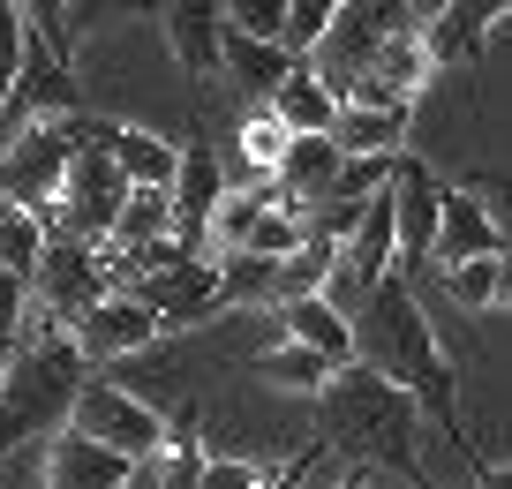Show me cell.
I'll return each instance as SVG.
<instances>
[{
    "mask_svg": "<svg viewBox=\"0 0 512 489\" xmlns=\"http://www.w3.org/2000/svg\"><path fill=\"white\" fill-rule=\"evenodd\" d=\"M332 271H339V241H324V234H309L302 249L279 264V309L287 301H309V294H324L332 286Z\"/></svg>",
    "mask_w": 512,
    "mask_h": 489,
    "instance_id": "cell-26",
    "label": "cell"
},
{
    "mask_svg": "<svg viewBox=\"0 0 512 489\" xmlns=\"http://www.w3.org/2000/svg\"><path fill=\"white\" fill-rule=\"evenodd\" d=\"M23 16H31V31L46 38L53 53H68L76 46V0H16Z\"/></svg>",
    "mask_w": 512,
    "mask_h": 489,
    "instance_id": "cell-32",
    "label": "cell"
},
{
    "mask_svg": "<svg viewBox=\"0 0 512 489\" xmlns=\"http://www.w3.org/2000/svg\"><path fill=\"white\" fill-rule=\"evenodd\" d=\"M76 128H83V151H76V166H68L61 211L46 219V234H76V241H91V249H106L136 189H128L121 158H113V121H76Z\"/></svg>",
    "mask_w": 512,
    "mask_h": 489,
    "instance_id": "cell-4",
    "label": "cell"
},
{
    "mask_svg": "<svg viewBox=\"0 0 512 489\" xmlns=\"http://www.w3.org/2000/svg\"><path fill=\"white\" fill-rule=\"evenodd\" d=\"M151 241H174V189H136L113 226V249H151Z\"/></svg>",
    "mask_w": 512,
    "mask_h": 489,
    "instance_id": "cell-27",
    "label": "cell"
},
{
    "mask_svg": "<svg viewBox=\"0 0 512 489\" xmlns=\"http://www.w3.org/2000/svg\"><path fill=\"white\" fill-rule=\"evenodd\" d=\"M128 294H144L151 309H159L166 332H181V324H204V316H219V309H226L219 256H189V264H174V271H151V279H136Z\"/></svg>",
    "mask_w": 512,
    "mask_h": 489,
    "instance_id": "cell-8",
    "label": "cell"
},
{
    "mask_svg": "<svg viewBox=\"0 0 512 489\" xmlns=\"http://www.w3.org/2000/svg\"><path fill=\"white\" fill-rule=\"evenodd\" d=\"M76 121H38V128H23V136H8V151H0V204H23V211H38V219L61 211L68 166H76V151H83Z\"/></svg>",
    "mask_w": 512,
    "mask_h": 489,
    "instance_id": "cell-5",
    "label": "cell"
},
{
    "mask_svg": "<svg viewBox=\"0 0 512 489\" xmlns=\"http://www.w3.org/2000/svg\"><path fill=\"white\" fill-rule=\"evenodd\" d=\"M46 219L23 204H0V271H16V279L38 286V264H46Z\"/></svg>",
    "mask_w": 512,
    "mask_h": 489,
    "instance_id": "cell-25",
    "label": "cell"
},
{
    "mask_svg": "<svg viewBox=\"0 0 512 489\" xmlns=\"http://www.w3.org/2000/svg\"><path fill=\"white\" fill-rule=\"evenodd\" d=\"M159 332L166 324H159V309H151L144 294H113L106 309H91L76 324V347H83V362H128V354H144Z\"/></svg>",
    "mask_w": 512,
    "mask_h": 489,
    "instance_id": "cell-9",
    "label": "cell"
},
{
    "mask_svg": "<svg viewBox=\"0 0 512 489\" xmlns=\"http://www.w3.org/2000/svg\"><path fill=\"white\" fill-rule=\"evenodd\" d=\"M234 136H241V166H249V181H279V166H287V151H294V128L279 121L272 106H249Z\"/></svg>",
    "mask_w": 512,
    "mask_h": 489,
    "instance_id": "cell-24",
    "label": "cell"
},
{
    "mask_svg": "<svg viewBox=\"0 0 512 489\" xmlns=\"http://www.w3.org/2000/svg\"><path fill=\"white\" fill-rule=\"evenodd\" d=\"M505 16H512V0H452V16L437 23L422 46H430V61H437V68H445V61H475L482 38H490Z\"/></svg>",
    "mask_w": 512,
    "mask_h": 489,
    "instance_id": "cell-18",
    "label": "cell"
},
{
    "mask_svg": "<svg viewBox=\"0 0 512 489\" xmlns=\"http://www.w3.org/2000/svg\"><path fill=\"white\" fill-rule=\"evenodd\" d=\"M475 489H512V467H482V482Z\"/></svg>",
    "mask_w": 512,
    "mask_h": 489,
    "instance_id": "cell-37",
    "label": "cell"
},
{
    "mask_svg": "<svg viewBox=\"0 0 512 489\" xmlns=\"http://www.w3.org/2000/svg\"><path fill=\"white\" fill-rule=\"evenodd\" d=\"M166 38L189 76H211L226 46V0H166Z\"/></svg>",
    "mask_w": 512,
    "mask_h": 489,
    "instance_id": "cell-14",
    "label": "cell"
},
{
    "mask_svg": "<svg viewBox=\"0 0 512 489\" xmlns=\"http://www.w3.org/2000/svg\"><path fill=\"white\" fill-rule=\"evenodd\" d=\"M332 143L347 158H407V113H384V106H339Z\"/></svg>",
    "mask_w": 512,
    "mask_h": 489,
    "instance_id": "cell-22",
    "label": "cell"
},
{
    "mask_svg": "<svg viewBox=\"0 0 512 489\" xmlns=\"http://www.w3.org/2000/svg\"><path fill=\"white\" fill-rule=\"evenodd\" d=\"M219 204H226L219 158H211V143H189L181 151V181H174V241L181 249H196V256L211 249V211Z\"/></svg>",
    "mask_w": 512,
    "mask_h": 489,
    "instance_id": "cell-11",
    "label": "cell"
},
{
    "mask_svg": "<svg viewBox=\"0 0 512 489\" xmlns=\"http://www.w3.org/2000/svg\"><path fill=\"white\" fill-rule=\"evenodd\" d=\"M31 294H38V309H46L53 324H68V332H76L91 309H106V301L121 294V279H113V256H106V249H91V241H76V234H53Z\"/></svg>",
    "mask_w": 512,
    "mask_h": 489,
    "instance_id": "cell-6",
    "label": "cell"
},
{
    "mask_svg": "<svg viewBox=\"0 0 512 489\" xmlns=\"http://www.w3.org/2000/svg\"><path fill=\"white\" fill-rule=\"evenodd\" d=\"M16 347H23L16 354V377H8V392H0V459L16 452V444L46 437V429L76 422V399H83V384H91L76 332L53 324L46 309H31V324H23Z\"/></svg>",
    "mask_w": 512,
    "mask_h": 489,
    "instance_id": "cell-3",
    "label": "cell"
},
{
    "mask_svg": "<svg viewBox=\"0 0 512 489\" xmlns=\"http://www.w3.org/2000/svg\"><path fill=\"white\" fill-rule=\"evenodd\" d=\"M219 286H226V309H249V301H272L279 309V264L272 256H249V249L219 256Z\"/></svg>",
    "mask_w": 512,
    "mask_h": 489,
    "instance_id": "cell-28",
    "label": "cell"
},
{
    "mask_svg": "<svg viewBox=\"0 0 512 489\" xmlns=\"http://www.w3.org/2000/svg\"><path fill=\"white\" fill-rule=\"evenodd\" d=\"M204 444H196V429H189V414L174 422V437L159 444L151 459H136V474H128V489H204Z\"/></svg>",
    "mask_w": 512,
    "mask_h": 489,
    "instance_id": "cell-20",
    "label": "cell"
},
{
    "mask_svg": "<svg viewBox=\"0 0 512 489\" xmlns=\"http://www.w3.org/2000/svg\"><path fill=\"white\" fill-rule=\"evenodd\" d=\"M23 46H31V16H23L16 0H0V113H8V98H16Z\"/></svg>",
    "mask_w": 512,
    "mask_h": 489,
    "instance_id": "cell-30",
    "label": "cell"
},
{
    "mask_svg": "<svg viewBox=\"0 0 512 489\" xmlns=\"http://www.w3.org/2000/svg\"><path fill=\"white\" fill-rule=\"evenodd\" d=\"M287 16L294 0H226V31L264 38V46H287Z\"/></svg>",
    "mask_w": 512,
    "mask_h": 489,
    "instance_id": "cell-29",
    "label": "cell"
},
{
    "mask_svg": "<svg viewBox=\"0 0 512 489\" xmlns=\"http://www.w3.org/2000/svg\"><path fill=\"white\" fill-rule=\"evenodd\" d=\"M31 309H38L31 279H16V271H0V347H8V354H16V339H23V324H31Z\"/></svg>",
    "mask_w": 512,
    "mask_h": 489,
    "instance_id": "cell-34",
    "label": "cell"
},
{
    "mask_svg": "<svg viewBox=\"0 0 512 489\" xmlns=\"http://www.w3.org/2000/svg\"><path fill=\"white\" fill-rule=\"evenodd\" d=\"M8 377H16V354H8V347H0V392H8Z\"/></svg>",
    "mask_w": 512,
    "mask_h": 489,
    "instance_id": "cell-38",
    "label": "cell"
},
{
    "mask_svg": "<svg viewBox=\"0 0 512 489\" xmlns=\"http://www.w3.org/2000/svg\"><path fill=\"white\" fill-rule=\"evenodd\" d=\"M219 68H226V76H234L241 91L256 98V106H272V98H279V83H287L302 61H294L287 46H264V38H241V31H226V46H219Z\"/></svg>",
    "mask_w": 512,
    "mask_h": 489,
    "instance_id": "cell-16",
    "label": "cell"
},
{
    "mask_svg": "<svg viewBox=\"0 0 512 489\" xmlns=\"http://www.w3.org/2000/svg\"><path fill=\"white\" fill-rule=\"evenodd\" d=\"M445 181L422 166V158H400V181H392V219H400V264H422L437 256V226H445Z\"/></svg>",
    "mask_w": 512,
    "mask_h": 489,
    "instance_id": "cell-10",
    "label": "cell"
},
{
    "mask_svg": "<svg viewBox=\"0 0 512 489\" xmlns=\"http://www.w3.org/2000/svg\"><path fill=\"white\" fill-rule=\"evenodd\" d=\"M68 429L98 437L106 452H121V459H151L166 437H174V422H166L144 392H128V384H113V377H91V384H83L76 422H68Z\"/></svg>",
    "mask_w": 512,
    "mask_h": 489,
    "instance_id": "cell-7",
    "label": "cell"
},
{
    "mask_svg": "<svg viewBox=\"0 0 512 489\" xmlns=\"http://www.w3.org/2000/svg\"><path fill=\"white\" fill-rule=\"evenodd\" d=\"M272 113H279V121L294 128V136H332V128H339V91H332V83H324L317 68L302 61V68H294L287 83H279Z\"/></svg>",
    "mask_w": 512,
    "mask_h": 489,
    "instance_id": "cell-21",
    "label": "cell"
},
{
    "mask_svg": "<svg viewBox=\"0 0 512 489\" xmlns=\"http://www.w3.org/2000/svg\"><path fill=\"white\" fill-rule=\"evenodd\" d=\"M204 489H272L256 459H204Z\"/></svg>",
    "mask_w": 512,
    "mask_h": 489,
    "instance_id": "cell-35",
    "label": "cell"
},
{
    "mask_svg": "<svg viewBox=\"0 0 512 489\" xmlns=\"http://www.w3.org/2000/svg\"><path fill=\"white\" fill-rule=\"evenodd\" d=\"M279 324H287V339L317 347L332 369H347V362H354V316H339L324 294H309V301H287V309H279Z\"/></svg>",
    "mask_w": 512,
    "mask_h": 489,
    "instance_id": "cell-19",
    "label": "cell"
},
{
    "mask_svg": "<svg viewBox=\"0 0 512 489\" xmlns=\"http://www.w3.org/2000/svg\"><path fill=\"white\" fill-rule=\"evenodd\" d=\"M354 362L377 369V377L400 384V392H415L422 407H437L445 422H452V407H460L445 347H437V332H430V316H422L415 286H407V271H392V279L354 309Z\"/></svg>",
    "mask_w": 512,
    "mask_h": 489,
    "instance_id": "cell-1",
    "label": "cell"
},
{
    "mask_svg": "<svg viewBox=\"0 0 512 489\" xmlns=\"http://www.w3.org/2000/svg\"><path fill=\"white\" fill-rule=\"evenodd\" d=\"M332 16H339V0H294V16H287V53L294 61H309V53L332 38Z\"/></svg>",
    "mask_w": 512,
    "mask_h": 489,
    "instance_id": "cell-31",
    "label": "cell"
},
{
    "mask_svg": "<svg viewBox=\"0 0 512 489\" xmlns=\"http://www.w3.org/2000/svg\"><path fill=\"white\" fill-rule=\"evenodd\" d=\"M256 369H264V384H272V392H294V399H324V392H332V377H339V369L324 362L317 347H302V339H279Z\"/></svg>",
    "mask_w": 512,
    "mask_h": 489,
    "instance_id": "cell-23",
    "label": "cell"
},
{
    "mask_svg": "<svg viewBox=\"0 0 512 489\" xmlns=\"http://www.w3.org/2000/svg\"><path fill=\"white\" fill-rule=\"evenodd\" d=\"M128 474H136V459L106 452L83 429H61L53 452H46V489H128Z\"/></svg>",
    "mask_w": 512,
    "mask_h": 489,
    "instance_id": "cell-13",
    "label": "cell"
},
{
    "mask_svg": "<svg viewBox=\"0 0 512 489\" xmlns=\"http://www.w3.org/2000/svg\"><path fill=\"white\" fill-rule=\"evenodd\" d=\"M407 489H422V482H407Z\"/></svg>",
    "mask_w": 512,
    "mask_h": 489,
    "instance_id": "cell-39",
    "label": "cell"
},
{
    "mask_svg": "<svg viewBox=\"0 0 512 489\" xmlns=\"http://www.w3.org/2000/svg\"><path fill=\"white\" fill-rule=\"evenodd\" d=\"M445 286H452L460 309H497V256H475V264L445 271Z\"/></svg>",
    "mask_w": 512,
    "mask_h": 489,
    "instance_id": "cell-33",
    "label": "cell"
},
{
    "mask_svg": "<svg viewBox=\"0 0 512 489\" xmlns=\"http://www.w3.org/2000/svg\"><path fill=\"white\" fill-rule=\"evenodd\" d=\"M415 392L384 384L377 369L347 362L324 392V452H339L347 467H377V474H407L415 482Z\"/></svg>",
    "mask_w": 512,
    "mask_h": 489,
    "instance_id": "cell-2",
    "label": "cell"
},
{
    "mask_svg": "<svg viewBox=\"0 0 512 489\" xmlns=\"http://www.w3.org/2000/svg\"><path fill=\"white\" fill-rule=\"evenodd\" d=\"M339 174H347V151H339L332 136H294L287 166H279V189H287L294 211H317L324 196L339 189Z\"/></svg>",
    "mask_w": 512,
    "mask_h": 489,
    "instance_id": "cell-15",
    "label": "cell"
},
{
    "mask_svg": "<svg viewBox=\"0 0 512 489\" xmlns=\"http://www.w3.org/2000/svg\"><path fill=\"white\" fill-rule=\"evenodd\" d=\"M505 249H512V234L497 226V211L482 204L475 189H452L445 196V226H437V264L460 271V264H475V256H505Z\"/></svg>",
    "mask_w": 512,
    "mask_h": 489,
    "instance_id": "cell-12",
    "label": "cell"
},
{
    "mask_svg": "<svg viewBox=\"0 0 512 489\" xmlns=\"http://www.w3.org/2000/svg\"><path fill=\"white\" fill-rule=\"evenodd\" d=\"M113 158H121L128 189H174V181H181V143H166L159 128L113 121Z\"/></svg>",
    "mask_w": 512,
    "mask_h": 489,
    "instance_id": "cell-17",
    "label": "cell"
},
{
    "mask_svg": "<svg viewBox=\"0 0 512 489\" xmlns=\"http://www.w3.org/2000/svg\"><path fill=\"white\" fill-rule=\"evenodd\" d=\"M497 309H512V249L497 256Z\"/></svg>",
    "mask_w": 512,
    "mask_h": 489,
    "instance_id": "cell-36",
    "label": "cell"
}]
</instances>
